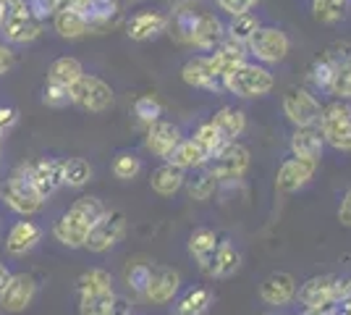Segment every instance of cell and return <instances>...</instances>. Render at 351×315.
Returning <instances> with one entry per match:
<instances>
[{
    "instance_id": "obj_8",
    "label": "cell",
    "mask_w": 351,
    "mask_h": 315,
    "mask_svg": "<svg viewBox=\"0 0 351 315\" xmlns=\"http://www.w3.org/2000/svg\"><path fill=\"white\" fill-rule=\"evenodd\" d=\"M343 294L341 279L322 273V276H312L304 284L296 289V302L304 310H322V307H333Z\"/></svg>"
},
{
    "instance_id": "obj_2",
    "label": "cell",
    "mask_w": 351,
    "mask_h": 315,
    "mask_svg": "<svg viewBox=\"0 0 351 315\" xmlns=\"http://www.w3.org/2000/svg\"><path fill=\"white\" fill-rule=\"evenodd\" d=\"M76 307L79 315H110L116 310V286L105 268H87L76 279Z\"/></svg>"
},
{
    "instance_id": "obj_16",
    "label": "cell",
    "mask_w": 351,
    "mask_h": 315,
    "mask_svg": "<svg viewBox=\"0 0 351 315\" xmlns=\"http://www.w3.org/2000/svg\"><path fill=\"white\" fill-rule=\"evenodd\" d=\"M45 229L32 218H19L11 224L5 234V253L14 257H24L37 250V244L43 242Z\"/></svg>"
},
{
    "instance_id": "obj_46",
    "label": "cell",
    "mask_w": 351,
    "mask_h": 315,
    "mask_svg": "<svg viewBox=\"0 0 351 315\" xmlns=\"http://www.w3.org/2000/svg\"><path fill=\"white\" fill-rule=\"evenodd\" d=\"M27 5H29V11L37 19H47V16H53L56 14V3L53 0H27Z\"/></svg>"
},
{
    "instance_id": "obj_36",
    "label": "cell",
    "mask_w": 351,
    "mask_h": 315,
    "mask_svg": "<svg viewBox=\"0 0 351 315\" xmlns=\"http://www.w3.org/2000/svg\"><path fill=\"white\" fill-rule=\"evenodd\" d=\"M263 24H260V19L254 14H241V16H234L231 19V24L226 27V37L228 40H234V43H239V45L247 47V43L254 37V32L260 30Z\"/></svg>"
},
{
    "instance_id": "obj_5",
    "label": "cell",
    "mask_w": 351,
    "mask_h": 315,
    "mask_svg": "<svg viewBox=\"0 0 351 315\" xmlns=\"http://www.w3.org/2000/svg\"><path fill=\"white\" fill-rule=\"evenodd\" d=\"M276 79L270 74V69L263 63H252L244 60L241 66H236L231 74L223 76V90L241 97V100H254V97H265L267 92L273 90Z\"/></svg>"
},
{
    "instance_id": "obj_53",
    "label": "cell",
    "mask_w": 351,
    "mask_h": 315,
    "mask_svg": "<svg viewBox=\"0 0 351 315\" xmlns=\"http://www.w3.org/2000/svg\"><path fill=\"white\" fill-rule=\"evenodd\" d=\"M3 11H5V5H3V0H0V21H3Z\"/></svg>"
},
{
    "instance_id": "obj_25",
    "label": "cell",
    "mask_w": 351,
    "mask_h": 315,
    "mask_svg": "<svg viewBox=\"0 0 351 315\" xmlns=\"http://www.w3.org/2000/svg\"><path fill=\"white\" fill-rule=\"evenodd\" d=\"M184 184H186V171L173 163H168V161H165L162 165H158V168L152 171V176H149L152 192L160 197L178 195V192L184 189Z\"/></svg>"
},
{
    "instance_id": "obj_37",
    "label": "cell",
    "mask_w": 351,
    "mask_h": 315,
    "mask_svg": "<svg viewBox=\"0 0 351 315\" xmlns=\"http://www.w3.org/2000/svg\"><path fill=\"white\" fill-rule=\"evenodd\" d=\"M152 263H147V260H136V263H129L126 266V273H123V284L126 289L136 294L139 300H142V294H145L147 289V281H149V276H152Z\"/></svg>"
},
{
    "instance_id": "obj_41",
    "label": "cell",
    "mask_w": 351,
    "mask_h": 315,
    "mask_svg": "<svg viewBox=\"0 0 351 315\" xmlns=\"http://www.w3.org/2000/svg\"><path fill=\"white\" fill-rule=\"evenodd\" d=\"M346 5H349V0H312L315 19H317V21H325V24H333L338 19H343Z\"/></svg>"
},
{
    "instance_id": "obj_22",
    "label": "cell",
    "mask_w": 351,
    "mask_h": 315,
    "mask_svg": "<svg viewBox=\"0 0 351 315\" xmlns=\"http://www.w3.org/2000/svg\"><path fill=\"white\" fill-rule=\"evenodd\" d=\"M165 30H168V16L162 14V11H155V8L136 11V14L126 21V34L132 37L134 43L155 40V37H160Z\"/></svg>"
},
{
    "instance_id": "obj_4",
    "label": "cell",
    "mask_w": 351,
    "mask_h": 315,
    "mask_svg": "<svg viewBox=\"0 0 351 315\" xmlns=\"http://www.w3.org/2000/svg\"><path fill=\"white\" fill-rule=\"evenodd\" d=\"M5 11L0 21V37L8 45H29L45 30V21L29 11L27 0H3Z\"/></svg>"
},
{
    "instance_id": "obj_11",
    "label": "cell",
    "mask_w": 351,
    "mask_h": 315,
    "mask_svg": "<svg viewBox=\"0 0 351 315\" xmlns=\"http://www.w3.org/2000/svg\"><path fill=\"white\" fill-rule=\"evenodd\" d=\"M289 50H291V43H289L286 32L278 27H260L254 32V37L247 43V53L263 66L280 63L289 56Z\"/></svg>"
},
{
    "instance_id": "obj_30",
    "label": "cell",
    "mask_w": 351,
    "mask_h": 315,
    "mask_svg": "<svg viewBox=\"0 0 351 315\" xmlns=\"http://www.w3.org/2000/svg\"><path fill=\"white\" fill-rule=\"evenodd\" d=\"M213 302H215V294L207 286H197V289H189L186 294L176 297L171 315H207Z\"/></svg>"
},
{
    "instance_id": "obj_3",
    "label": "cell",
    "mask_w": 351,
    "mask_h": 315,
    "mask_svg": "<svg viewBox=\"0 0 351 315\" xmlns=\"http://www.w3.org/2000/svg\"><path fill=\"white\" fill-rule=\"evenodd\" d=\"M0 202L8 210H14L19 218H32L37 213H43L45 200L37 187L29 181L24 165H16L14 171L8 174V179L0 184Z\"/></svg>"
},
{
    "instance_id": "obj_40",
    "label": "cell",
    "mask_w": 351,
    "mask_h": 315,
    "mask_svg": "<svg viewBox=\"0 0 351 315\" xmlns=\"http://www.w3.org/2000/svg\"><path fill=\"white\" fill-rule=\"evenodd\" d=\"M134 116H136V121H139V124L149 126V124L160 121L162 105L158 103L152 95H142V97H136V100H134Z\"/></svg>"
},
{
    "instance_id": "obj_42",
    "label": "cell",
    "mask_w": 351,
    "mask_h": 315,
    "mask_svg": "<svg viewBox=\"0 0 351 315\" xmlns=\"http://www.w3.org/2000/svg\"><path fill=\"white\" fill-rule=\"evenodd\" d=\"M328 92H330L336 100H346V103H349L351 100V63L343 66V69H338V74L333 76Z\"/></svg>"
},
{
    "instance_id": "obj_39",
    "label": "cell",
    "mask_w": 351,
    "mask_h": 315,
    "mask_svg": "<svg viewBox=\"0 0 351 315\" xmlns=\"http://www.w3.org/2000/svg\"><path fill=\"white\" fill-rule=\"evenodd\" d=\"M113 176L121 181H134L139 174H142V158L134 155V152H118L113 158V165H110Z\"/></svg>"
},
{
    "instance_id": "obj_34",
    "label": "cell",
    "mask_w": 351,
    "mask_h": 315,
    "mask_svg": "<svg viewBox=\"0 0 351 315\" xmlns=\"http://www.w3.org/2000/svg\"><path fill=\"white\" fill-rule=\"evenodd\" d=\"M118 11H121V8H118V0H89L82 14L87 16L89 30L97 32V30L110 27V24L116 21Z\"/></svg>"
},
{
    "instance_id": "obj_51",
    "label": "cell",
    "mask_w": 351,
    "mask_h": 315,
    "mask_svg": "<svg viewBox=\"0 0 351 315\" xmlns=\"http://www.w3.org/2000/svg\"><path fill=\"white\" fill-rule=\"evenodd\" d=\"M110 315H134V313H132V307H129V302H126V300H121V297H118L116 310H113V313H110Z\"/></svg>"
},
{
    "instance_id": "obj_44",
    "label": "cell",
    "mask_w": 351,
    "mask_h": 315,
    "mask_svg": "<svg viewBox=\"0 0 351 315\" xmlns=\"http://www.w3.org/2000/svg\"><path fill=\"white\" fill-rule=\"evenodd\" d=\"M215 3H218L220 11H226L231 19L241 14H252V8L260 5V0H215Z\"/></svg>"
},
{
    "instance_id": "obj_6",
    "label": "cell",
    "mask_w": 351,
    "mask_h": 315,
    "mask_svg": "<svg viewBox=\"0 0 351 315\" xmlns=\"http://www.w3.org/2000/svg\"><path fill=\"white\" fill-rule=\"evenodd\" d=\"M317 132L328 148L351 152V105L346 100H333V103L322 105Z\"/></svg>"
},
{
    "instance_id": "obj_56",
    "label": "cell",
    "mask_w": 351,
    "mask_h": 315,
    "mask_svg": "<svg viewBox=\"0 0 351 315\" xmlns=\"http://www.w3.org/2000/svg\"><path fill=\"white\" fill-rule=\"evenodd\" d=\"M0 226H3V221H0Z\"/></svg>"
},
{
    "instance_id": "obj_43",
    "label": "cell",
    "mask_w": 351,
    "mask_h": 315,
    "mask_svg": "<svg viewBox=\"0 0 351 315\" xmlns=\"http://www.w3.org/2000/svg\"><path fill=\"white\" fill-rule=\"evenodd\" d=\"M43 103L47 108H66V105H71V92L66 90V87H58V84H47L45 82V90H43Z\"/></svg>"
},
{
    "instance_id": "obj_24",
    "label": "cell",
    "mask_w": 351,
    "mask_h": 315,
    "mask_svg": "<svg viewBox=\"0 0 351 315\" xmlns=\"http://www.w3.org/2000/svg\"><path fill=\"white\" fill-rule=\"evenodd\" d=\"M239 268H241V253L236 250V244L231 240H220L218 250H215L205 273L210 279H231Z\"/></svg>"
},
{
    "instance_id": "obj_14",
    "label": "cell",
    "mask_w": 351,
    "mask_h": 315,
    "mask_svg": "<svg viewBox=\"0 0 351 315\" xmlns=\"http://www.w3.org/2000/svg\"><path fill=\"white\" fill-rule=\"evenodd\" d=\"M181 292V273L168 266H155L152 268V276L147 281V289L142 294V300L147 305H155V307H162V305H171V302L178 297Z\"/></svg>"
},
{
    "instance_id": "obj_47",
    "label": "cell",
    "mask_w": 351,
    "mask_h": 315,
    "mask_svg": "<svg viewBox=\"0 0 351 315\" xmlns=\"http://www.w3.org/2000/svg\"><path fill=\"white\" fill-rule=\"evenodd\" d=\"M14 63H16L14 47L8 45V43H3V40H0V76L8 74V71L14 69Z\"/></svg>"
},
{
    "instance_id": "obj_32",
    "label": "cell",
    "mask_w": 351,
    "mask_h": 315,
    "mask_svg": "<svg viewBox=\"0 0 351 315\" xmlns=\"http://www.w3.org/2000/svg\"><path fill=\"white\" fill-rule=\"evenodd\" d=\"M60 174H63V187L69 189H82L95 179V168L87 158H60Z\"/></svg>"
},
{
    "instance_id": "obj_20",
    "label": "cell",
    "mask_w": 351,
    "mask_h": 315,
    "mask_svg": "<svg viewBox=\"0 0 351 315\" xmlns=\"http://www.w3.org/2000/svg\"><path fill=\"white\" fill-rule=\"evenodd\" d=\"M184 139L181 135V129L171 124V121H155V124H149L147 126V135H145V150L152 152L155 158H162V161H168L171 158V152L178 148V142Z\"/></svg>"
},
{
    "instance_id": "obj_26",
    "label": "cell",
    "mask_w": 351,
    "mask_h": 315,
    "mask_svg": "<svg viewBox=\"0 0 351 315\" xmlns=\"http://www.w3.org/2000/svg\"><path fill=\"white\" fill-rule=\"evenodd\" d=\"M218 242L220 237L213 229H207V226H199V229H194L189 234L186 247H189V255L194 257V263L199 266V270H207L210 260H213L215 250H218Z\"/></svg>"
},
{
    "instance_id": "obj_17",
    "label": "cell",
    "mask_w": 351,
    "mask_h": 315,
    "mask_svg": "<svg viewBox=\"0 0 351 315\" xmlns=\"http://www.w3.org/2000/svg\"><path fill=\"white\" fill-rule=\"evenodd\" d=\"M223 40H226V27H223V21H220L215 14H210V11H199L197 19H194V24H191L186 45L197 47V50H202V53H213Z\"/></svg>"
},
{
    "instance_id": "obj_10",
    "label": "cell",
    "mask_w": 351,
    "mask_h": 315,
    "mask_svg": "<svg viewBox=\"0 0 351 315\" xmlns=\"http://www.w3.org/2000/svg\"><path fill=\"white\" fill-rule=\"evenodd\" d=\"M252 165V155L241 142H226L223 150L207 163V168L215 174V179L220 184H236L239 179H244Z\"/></svg>"
},
{
    "instance_id": "obj_29",
    "label": "cell",
    "mask_w": 351,
    "mask_h": 315,
    "mask_svg": "<svg viewBox=\"0 0 351 315\" xmlns=\"http://www.w3.org/2000/svg\"><path fill=\"white\" fill-rule=\"evenodd\" d=\"M84 74H87V71H84L82 60L73 58V56H60V58L53 60L50 69H47V84H58V87L71 90L73 84Z\"/></svg>"
},
{
    "instance_id": "obj_28",
    "label": "cell",
    "mask_w": 351,
    "mask_h": 315,
    "mask_svg": "<svg viewBox=\"0 0 351 315\" xmlns=\"http://www.w3.org/2000/svg\"><path fill=\"white\" fill-rule=\"evenodd\" d=\"M210 121L215 124V129L223 135L226 142H239V137L247 132V113L236 105H223Z\"/></svg>"
},
{
    "instance_id": "obj_38",
    "label": "cell",
    "mask_w": 351,
    "mask_h": 315,
    "mask_svg": "<svg viewBox=\"0 0 351 315\" xmlns=\"http://www.w3.org/2000/svg\"><path fill=\"white\" fill-rule=\"evenodd\" d=\"M191 139L202 148V150L210 155V161L218 155L220 150H223V145H226V139H223V135H220L218 129H215V124L213 121H205V124H199L197 129H194V135H191Z\"/></svg>"
},
{
    "instance_id": "obj_27",
    "label": "cell",
    "mask_w": 351,
    "mask_h": 315,
    "mask_svg": "<svg viewBox=\"0 0 351 315\" xmlns=\"http://www.w3.org/2000/svg\"><path fill=\"white\" fill-rule=\"evenodd\" d=\"M53 19V30L58 37L63 40H82L84 34H89V21L87 16L82 14V11H76V8H60L56 14L50 16Z\"/></svg>"
},
{
    "instance_id": "obj_55",
    "label": "cell",
    "mask_w": 351,
    "mask_h": 315,
    "mask_svg": "<svg viewBox=\"0 0 351 315\" xmlns=\"http://www.w3.org/2000/svg\"><path fill=\"white\" fill-rule=\"evenodd\" d=\"M276 315H289V313H276Z\"/></svg>"
},
{
    "instance_id": "obj_49",
    "label": "cell",
    "mask_w": 351,
    "mask_h": 315,
    "mask_svg": "<svg viewBox=\"0 0 351 315\" xmlns=\"http://www.w3.org/2000/svg\"><path fill=\"white\" fill-rule=\"evenodd\" d=\"M56 3V11L60 8H76V11H84V5H87L89 0H53Z\"/></svg>"
},
{
    "instance_id": "obj_45",
    "label": "cell",
    "mask_w": 351,
    "mask_h": 315,
    "mask_svg": "<svg viewBox=\"0 0 351 315\" xmlns=\"http://www.w3.org/2000/svg\"><path fill=\"white\" fill-rule=\"evenodd\" d=\"M19 126V108L14 105H0V137H5Z\"/></svg>"
},
{
    "instance_id": "obj_1",
    "label": "cell",
    "mask_w": 351,
    "mask_h": 315,
    "mask_svg": "<svg viewBox=\"0 0 351 315\" xmlns=\"http://www.w3.org/2000/svg\"><path fill=\"white\" fill-rule=\"evenodd\" d=\"M105 202L100 197L84 195L79 200H73L66 213H60L53 224V240L58 242L66 250H84L92 226L103 218Z\"/></svg>"
},
{
    "instance_id": "obj_12",
    "label": "cell",
    "mask_w": 351,
    "mask_h": 315,
    "mask_svg": "<svg viewBox=\"0 0 351 315\" xmlns=\"http://www.w3.org/2000/svg\"><path fill=\"white\" fill-rule=\"evenodd\" d=\"M37 292H40V284L32 273H14L5 289L0 292V310L8 315L24 313L37 300Z\"/></svg>"
},
{
    "instance_id": "obj_48",
    "label": "cell",
    "mask_w": 351,
    "mask_h": 315,
    "mask_svg": "<svg viewBox=\"0 0 351 315\" xmlns=\"http://www.w3.org/2000/svg\"><path fill=\"white\" fill-rule=\"evenodd\" d=\"M338 221L351 229V187L343 192L341 202H338Z\"/></svg>"
},
{
    "instance_id": "obj_31",
    "label": "cell",
    "mask_w": 351,
    "mask_h": 315,
    "mask_svg": "<svg viewBox=\"0 0 351 315\" xmlns=\"http://www.w3.org/2000/svg\"><path fill=\"white\" fill-rule=\"evenodd\" d=\"M168 163L178 165V168H184V171H197V168H205V165L210 163V155H207L191 137H184V139L178 142V148L171 152Z\"/></svg>"
},
{
    "instance_id": "obj_9",
    "label": "cell",
    "mask_w": 351,
    "mask_h": 315,
    "mask_svg": "<svg viewBox=\"0 0 351 315\" xmlns=\"http://www.w3.org/2000/svg\"><path fill=\"white\" fill-rule=\"evenodd\" d=\"M126 237V215L121 210H105L103 218L92 226L87 242H84V250L95 253V255H103L110 253L113 247H118Z\"/></svg>"
},
{
    "instance_id": "obj_52",
    "label": "cell",
    "mask_w": 351,
    "mask_h": 315,
    "mask_svg": "<svg viewBox=\"0 0 351 315\" xmlns=\"http://www.w3.org/2000/svg\"><path fill=\"white\" fill-rule=\"evenodd\" d=\"M302 315H336V313H333V307H322V310H304Z\"/></svg>"
},
{
    "instance_id": "obj_15",
    "label": "cell",
    "mask_w": 351,
    "mask_h": 315,
    "mask_svg": "<svg viewBox=\"0 0 351 315\" xmlns=\"http://www.w3.org/2000/svg\"><path fill=\"white\" fill-rule=\"evenodd\" d=\"M181 79L189 87H197V90H223V76H220L213 56H194V58H189L181 66Z\"/></svg>"
},
{
    "instance_id": "obj_23",
    "label": "cell",
    "mask_w": 351,
    "mask_h": 315,
    "mask_svg": "<svg viewBox=\"0 0 351 315\" xmlns=\"http://www.w3.org/2000/svg\"><path fill=\"white\" fill-rule=\"evenodd\" d=\"M291 155L299 161H309V163H320L325 142H322L317 126H296L291 139H289Z\"/></svg>"
},
{
    "instance_id": "obj_54",
    "label": "cell",
    "mask_w": 351,
    "mask_h": 315,
    "mask_svg": "<svg viewBox=\"0 0 351 315\" xmlns=\"http://www.w3.org/2000/svg\"><path fill=\"white\" fill-rule=\"evenodd\" d=\"M0 163H3V137H0Z\"/></svg>"
},
{
    "instance_id": "obj_7",
    "label": "cell",
    "mask_w": 351,
    "mask_h": 315,
    "mask_svg": "<svg viewBox=\"0 0 351 315\" xmlns=\"http://www.w3.org/2000/svg\"><path fill=\"white\" fill-rule=\"evenodd\" d=\"M69 92H71V105L87 110V113H105L116 105L113 87L95 74H84Z\"/></svg>"
},
{
    "instance_id": "obj_18",
    "label": "cell",
    "mask_w": 351,
    "mask_h": 315,
    "mask_svg": "<svg viewBox=\"0 0 351 315\" xmlns=\"http://www.w3.org/2000/svg\"><path fill=\"white\" fill-rule=\"evenodd\" d=\"M29 181L37 187V192L50 200L58 189H63V174H60V158H40L32 163H21Z\"/></svg>"
},
{
    "instance_id": "obj_50",
    "label": "cell",
    "mask_w": 351,
    "mask_h": 315,
    "mask_svg": "<svg viewBox=\"0 0 351 315\" xmlns=\"http://www.w3.org/2000/svg\"><path fill=\"white\" fill-rule=\"evenodd\" d=\"M11 276H14V273H11V268H8L5 263H0V292H3V289H5V284L11 281Z\"/></svg>"
},
{
    "instance_id": "obj_21",
    "label": "cell",
    "mask_w": 351,
    "mask_h": 315,
    "mask_svg": "<svg viewBox=\"0 0 351 315\" xmlns=\"http://www.w3.org/2000/svg\"><path fill=\"white\" fill-rule=\"evenodd\" d=\"M296 279L286 270H278V273H270L267 279L260 286V300L267 305V307H286L296 302Z\"/></svg>"
},
{
    "instance_id": "obj_33",
    "label": "cell",
    "mask_w": 351,
    "mask_h": 315,
    "mask_svg": "<svg viewBox=\"0 0 351 315\" xmlns=\"http://www.w3.org/2000/svg\"><path fill=\"white\" fill-rule=\"evenodd\" d=\"M213 60H215V66H218V71H220V76H226V74H231L236 66H241L244 60H247V47L244 45H239V43H234V40H223L213 53Z\"/></svg>"
},
{
    "instance_id": "obj_13",
    "label": "cell",
    "mask_w": 351,
    "mask_h": 315,
    "mask_svg": "<svg viewBox=\"0 0 351 315\" xmlns=\"http://www.w3.org/2000/svg\"><path fill=\"white\" fill-rule=\"evenodd\" d=\"M320 110H322L320 100L309 90H304V87H293L283 97V113L293 124V129L296 126H317Z\"/></svg>"
},
{
    "instance_id": "obj_19",
    "label": "cell",
    "mask_w": 351,
    "mask_h": 315,
    "mask_svg": "<svg viewBox=\"0 0 351 315\" xmlns=\"http://www.w3.org/2000/svg\"><path fill=\"white\" fill-rule=\"evenodd\" d=\"M315 168L317 163H309V161H299V158H286L278 165V174H276V189L283 195H293L299 189H304L312 176H315Z\"/></svg>"
},
{
    "instance_id": "obj_35",
    "label": "cell",
    "mask_w": 351,
    "mask_h": 315,
    "mask_svg": "<svg viewBox=\"0 0 351 315\" xmlns=\"http://www.w3.org/2000/svg\"><path fill=\"white\" fill-rule=\"evenodd\" d=\"M186 195H189V200H197V202H205V200H210V197L218 192L220 181L215 179V174L210 171V168H197V174L194 176H186Z\"/></svg>"
}]
</instances>
